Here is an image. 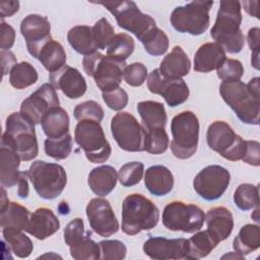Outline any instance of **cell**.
Instances as JSON below:
<instances>
[{
    "instance_id": "2e32d148",
    "label": "cell",
    "mask_w": 260,
    "mask_h": 260,
    "mask_svg": "<svg viewBox=\"0 0 260 260\" xmlns=\"http://www.w3.org/2000/svg\"><path fill=\"white\" fill-rule=\"evenodd\" d=\"M147 87L150 92L161 95L170 107H177L189 98V87L182 78H166L158 69L148 75Z\"/></svg>"
},
{
    "instance_id": "4fadbf2b",
    "label": "cell",
    "mask_w": 260,
    "mask_h": 260,
    "mask_svg": "<svg viewBox=\"0 0 260 260\" xmlns=\"http://www.w3.org/2000/svg\"><path fill=\"white\" fill-rule=\"evenodd\" d=\"M111 131L120 148L126 151H144L145 129L127 112L117 113L111 121Z\"/></svg>"
},
{
    "instance_id": "3957f363",
    "label": "cell",
    "mask_w": 260,
    "mask_h": 260,
    "mask_svg": "<svg viewBox=\"0 0 260 260\" xmlns=\"http://www.w3.org/2000/svg\"><path fill=\"white\" fill-rule=\"evenodd\" d=\"M159 210L156 205L141 194L128 195L122 204V231L134 236L156 226Z\"/></svg>"
},
{
    "instance_id": "5bb4252c",
    "label": "cell",
    "mask_w": 260,
    "mask_h": 260,
    "mask_svg": "<svg viewBox=\"0 0 260 260\" xmlns=\"http://www.w3.org/2000/svg\"><path fill=\"white\" fill-rule=\"evenodd\" d=\"M230 172L217 165H211L202 169L193 180L196 193L207 201L220 198L230 185Z\"/></svg>"
},
{
    "instance_id": "f907efd6",
    "label": "cell",
    "mask_w": 260,
    "mask_h": 260,
    "mask_svg": "<svg viewBox=\"0 0 260 260\" xmlns=\"http://www.w3.org/2000/svg\"><path fill=\"white\" fill-rule=\"evenodd\" d=\"M85 233L83 220L78 217L74 218L66 225L64 230V241L69 247L81 239Z\"/></svg>"
},
{
    "instance_id": "8fae6325",
    "label": "cell",
    "mask_w": 260,
    "mask_h": 260,
    "mask_svg": "<svg viewBox=\"0 0 260 260\" xmlns=\"http://www.w3.org/2000/svg\"><path fill=\"white\" fill-rule=\"evenodd\" d=\"M206 141L212 150L228 160H241L246 152V140L223 121H215L208 126Z\"/></svg>"
},
{
    "instance_id": "c3c4849f",
    "label": "cell",
    "mask_w": 260,
    "mask_h": 260,
    "mask_svg": "<svg viewBox=\"0 0 260 260\" xmlns=\"http://www.w3.org/2000/svg\"><path fill=\"white\" fill-rule=\"evenodd\" d=\"M147 77V68L139 62H134L128 65L124 72V78L130 86H140L144 83Z\"/></svg>"
},
{
    "instance_id": "816d5d0a",
    "label": "cell",
    "mask_w": 260,
    "mask_h": 260,
    "mask_svg": "<svg viewBox=\"0 0 260 260\" xmlns=\"http://www.w3.org/2000/svg\"><path fill=\"white\" fill-rule=\"evenodd\" d=\"M248 45L252 51L251 63L255 69H259V45H260V29L259 27H252L247 35Z\"/></svg>"
},
{
    "instance_id": "4316f807",
    "label": "cell",
    "mask_w": 260,
    "mask_h": 260,
    "mask_svg": "<svg viewBox=\"0 0 260 260\" xmlns=\"http://www.w3.org/2000/svg\"><path fill=\"white\" fill-rule=\"evenodd\" d=\"M30 212L24 206L10 202L9 200L1 204L0 222L2 229L25 231L30 218Z\"/></svg>"
},
{
    "instance_id": "ac0fdd59",
    "label": "cell",
    "mask_w": 260,
    "mask_h": 260,
    "mask_svg": "<svg viewBox=\"0 0 260 260\" xmlns=\"http://www.w3.org/2000/svg\"><path fill=\"white\" fill-rule=\"evenodd\" d=\"M51 24L46 16L28 14L20 23V32L26 42L28 53L37 58L41 48L52 40Z\"/></svg>"
},
{
    "instance_id": "cb8c5ba5",
    "label": "cell",
    "mask_w": 260,
    "mask_h": 260,
    "mask_svg": "<svg viewBox=\"0 0 260 260\" xmlns=\"http://www.w3.org/2000/svg\"><path fill=\"white\" fill-rule=\"evenodd\" d=\"M191 69V62L180 46H175L160 62L158 71L166 78H182Z\"/></svg>"
},
{
    "instance_id": "484cf974",
    "label": "cell",
    "mask_w": 260,
    "mask_h": 260,
    "mask_svg": "<svg viewBox=\"0 0 260 260\" xmlns=\"http://www.w3.org/2000/svg\"><path fill=\"white\" fill-rule=\"evenodd\" d=\"M20 157L7 145L1 144L0 149V181L2 187L11 188L18 184L21 172L18 171Z\"/></svg>"
},
{
    "instance_id": "4dcf8cb0",
    "label": "cell",
    "mask_w": 260,
    "mask_h": 260,
    "mask_svg": "<svg viewBox=\"0 0 260 260\" xmlns=\"http://www.w3.org/2000/svg\"><path fill=\"white\" fill-rule=\"evenodd\" d=\"M37 59L50 73H52L66 65L67 57L63 46L52 39L41 48Z\"/></svg>"
},
{
    "instance_id": "6da1fadb",
    "label": "cell",
    "mask_w": 260,
    "mask_h": 260,
    "mask_svg": "<svg viewBox=\"0 0 260 260\" xmlns=\"http://www.w3.org/2000/svg\"><path fill=\"white\" fill-rule=\"evenodd\" d=\"M241 22V3L239 1L222 0L219 3L210 36L228 53H240L245 44V38L240 28Z\"/></svg>"
},
{
    "instance_id": "f6af8a7d",
    "label": "cell",
    "mask_w": 260,
    "mask_h": 260,
    "mask_svg": "<svg viewBox=\"0 0 260 260\" xmlns=\"http://www.w3.org/2000/svg\"><path fill=\"white\" fill-rule=\"evenodd\" d=\"M74 118L78 121L91 120L101 122L104 118V110L100 104L94 101H86L77 105L73 111Z\"/></svg>"
},
{
    "instance_id": "5b68a950",
    "label": "cell",
    "mask_w": 260,
    "mask_h": 260,
    "mask_svg": "<svg viewBox=\"0 0 260 260\" xmlns=\"http://www.w3.org/2000/svg\"><path fill=\"white\" fill-rule=\"evenodd\" d=\"M83 70L94 79L96 86L103 91L119 87L127 67L125 61L94 52L82 60Z\"/></svg>"
},
{
    "instance_id": "7a4b0ae2",
    "label": "cell",
    "mask_w": 260,
    "mask_h": 260,
    "mask_svg": "<svg viewBox=\"0 0 260 260\" xmlns=\"http://www.w3.org/2000/svg\"><path fill=\"white\" fill-rule=\"evenodd\" d=\"M1 144L13 149L21 160L28 161L39 154V145L35 124L25 119L20 113H12L6 119L5 132Z\"/></svg>"
},
{
    "instance_id": "11a10c76",
    "label": "cell",
    "mask_w": 260,
    "mask_h": 260,
    "mask_svg": "<svg viewBox=\"0 0 260 260\" xmlns=\"http://www.w3.org/2000/svg\"><path fill=\"white\" fill-rule=\"evenodd\" d=\"M1 59H2V67H3V76L12 70V68L17 64L16 57L9 50L1 49Z\"/></svg>"
},
{
    "instance_id": "e575fe53",
    "label": "cell",
    "mask_w": 260,
    "mask_h": 260,
    "mask_svg": "<svg viewBox=\"0 0 260 260\" xmlns=\"http://www.w3.org/2000/svg\"><path fill=\"white\" fill-rule=\"evenodd\" d=\"M21 232L22 231L2 229L4 242L7 244L10 251L13 252L16 257L26 258L31 254L34 245L30 239Z\"/></svg>"
},
{
    "instance_id": "9f6ffc18",
    "label": "cell",
    "mask_w": 260,
    "mask_h": 260,
    "mask_svg": "<svg viewBox=\"0 0 260 260\" xmlns=\"http://www.w3.org/2000/svg\"><path fill=\"white\" fill-rule=\"evenodd\" d=\"M19 2L18 1H8L0 3V12L1 18L9 17L18 11Z\"/></svg>"
},
{
    "instance_id": "d4e9b609",
    "label": "cell",
    "mask_w": 260,
    "mask_h": 260,
    "mask_svg": "<svg viewBox=\"0 0 260 260\" xmlns=\"http://www.w3.org/2000/svg\"><path fill=\"white\" fill-rule=\"evenodd\" d=\"M144 184L147 190L154 196H165L174 187V177L171 171L160 165L149 167L144 176Z\"/></svg>"
},
{
    "instance_id": "db71d44e",
    "label": "cell",
    "mask_w": 260,
    "mask_h": 260,
    "mask_svg": "<svg viewBox=\"0 0 260 260\" xmlns=\"http://www.w3.org/2000/svg\"><path fill=\"white\" fill-rule=\"evenodd\" d=\"M15 41V30L5 21H1V42L0 47L3 50H9Z\"/></svg>"
},
{
    "instance_id": "ffe728a7",
    "label": "cell",
    "mask_w": 260,
    "mask_h": 260,
    "mask_svg": "<svg viewBox=\"0 0 260 260\" xmlns=\"http://www.w3.org/2000/svg\"><path fill=\"white\" fill-rule=\"evenodd\" d=\"M49 79L56 89H60L69 99H79L87 88L82 74L76 68L68 65H64L57 71L50 73Z\"/></svg>"
},
{
    "instance_id": "8d00e7d4",
    "label": "cell",
    "mask_w": 260,
    "mask_h": 260,
    "mask_svg": "<svg viewBox=\"0 0 260 260\" xmlns=\"http://www.w3.org/2000/svg\"><path fill=\"white\" fill-rule=\"evenodd\" d=\"M38 80V72L36 68L28 62L17 63L9 74L10 84L17 89H23L36 83Z\"/></svg>"
},
{
    "instance_id": "30bf717a",
    "label": "cell",
    "mask_w": 260,
    "mask_h": 260,
    "mask_svg": "<svg viewBox=\"0 0 260 260\" xmlns=\"http://www.w3.org/2000/svg\"><path fill=\"white\" fill-rule=\"evenodd\" d=\"M213 1H192L176 7L170 17L171 24L179 32L200 36L209 26V10Z\"/></svg>"
},
{
    "instance_id": "7c38bea8",
    "label": "cell",
    "mask_w": 260,
    "mask_h": 260,
    "mask_svg": "<svg viewBox=\"0 0 260 260\" xmlns=\"http://www.w3.org/2000/svg\"><path fill=\"white\" fill-rule=\"evenodd\" d=\"M205 214L199 206L182 201L169 203L162 211V223L170 231L195 233L203 226Z\"/></svg>"
},
{
    "instance_id": "d6a6232c",
    "label": "cell",
    "mask_w": 260,
    "mask_h": 260,
    "mask_svg": "<svg viewBox=\"0 0 260 260\" xmlns=\"http://www.w3.org/2000/svg\"><path fill=\"white\" fill-rule=\"evenodd\" d=\"M234 249L241 255H247L260 247V228L258 224L248 223L241 228L233 242Z\"/></svg>"
},
{
    "instance_id": "ab89813d",
    "label": "cell",
    "mask_w": 260,
    "mask_h": 260,
    "mask_svg": "<svg viewBox=\"0 0 260 260\" xmlns=\"http://www.w3.org/2000/svg\"><path fill=\"white\" fill-rule=\"evenodd\" d=\"M145 51L151 56H161L169 49V38L157 26L151 29L141 41Z\"/></svg>"
},
{
    "instance_id": "83f0119b",
    "label": "cell",
    "mask_w": 260,
    "mask_h": 260,
    "mask_svg": "<svg viewBox=\"0 0 260 260\" xmlns=\"http://www.w3.org/2000/svg\"><path fill=\"white\" fill-rule=\"evenodd\" d=\"M117 179L118 174L112 166H100L90 171L87 183L95 195L104 197L114 190Z\"/></svg>"
},
{
    "instance_id": "603a6c76",
    "label": "cell",
    "mask_w": 260,
    "mask_h": 260,
    "mask_svg": "<svg viewBox=\"0 0 260 260\" xmlns=\"http://www.w3.org/2000/svg\"><path fill=\"white\" fill-rule=\"evenodd\" d=\"M225 51L215 43H206L199 47L194 56V70L197 72H210L218 69L225 60Z\"/></svg>"
},
{
    "instance_id": "6f0895ef",
    "label": "cell",
    "mask_w": 260,
    "mask_h": 260,
    "mask_svg": "<svg viewBox=\"0 0 260 260\" xmlns=\"http://www.w3.org/2000/svg\"><path fill=\"white\" fill-rule=\"evenodd\" d=\"M27 179L28 178V174L27 172H21L20 175V179L18 181V190H17V194L20 198H26L28 196V183H27Z\"/></svg>"
},
{
    "instance_id": "9a60e30c",
    "label": "cell",
    "mask_w": 260,
    "mask_h": 260,
    "mask_svg": "<svg viewBox=\"0 0 260 260\" xmlns=\"http://www.w3.org/2000/svg\"><path fill=\"white\" fill-rule=\"evenodd\" d=\"M59 106L56 88L51 83H44L20 105V114L32 124H41L47 112Z\"/></svg>"
},
{
    "instance_id": "ee69618b",
    "label": "cell",
    "mask_w": 260,
    "mask_h": 260,
    "mask_svg": "<svg viewBox=\"0 0 260 260\" xmlns=\"http://www.w3.org/2000/svg\"><path fill=\"white\" fill-rule=\"evenodd\" d=\"M92 35L98 49L106 50L115 37L114 27L105 17L101 18L92 26Z\"/></svg>"
},
{
    "instance_id": "680465c9",
    "label": "cell",
    "mask_w": 260,
    "mask_h": 260,
    "mask_svg": "<svg viewBox=\"0 0 260 260\" xmlns=\"http://www.w3.org/2000/svg\"><path fill=\"white\" fill-rule=\"evenodd\" d=\"M225 258H229V259H244V256L236 251V252H232V253L225 254V255H223L221 257V259H225Z\"/></svg>"
},
{
    "instance_id": "277c9868",
    "label": "cell",
    "mask_w": 260,
    "mask_h": 260,
    "mask_svg": "<svg viewBox=\"0 0 260 260\" xmlns=\"http://www.w3.org/2000/svg\"><path fill=\"white\" fill-rule=\"evenodd\" d=\"M219 92L228 106L245 124L258 125L260 98L254 94L241 80L222 81Z\"/></svg>"
},
{
    "instance_id": "f546056e",
    "label": "cell",
    "mask_w": 260,
    "mask_h": 260,
    "mask_svg": "<svg viewBox=\"0 0 260 260\" xmlns=\"http://www.w3.org/2000/svg\"><path fill=\"white\" fill-rule=\"evenodd\" d=\"M137 112L142 120L145 130L165 128L167 113L161 103L154 101H143L137 104Z\"/></svg>"
},
{
    "instance_id": "f35d334b",
    "label": "cell",
    "mask_w": 260,
    "mask_h": 260,
    "mask_svg": "<svg viewBox=\"0 0 260 260\" xmlns=\"http://www.w3.org/2000/svg\"><path fill=\"white\" fill-rule=\"evenodd\" d=\"M134 40L127 34L115 35L114 39L107 48V55L125 61L134 51Z\"/></svg>"
},
{
    "instance_id": "60d3db41",
    "label": "cell",
    "mask_w": 260,
    "mask_h": 260,
    "mask_svg": "<svg viewBox=\"0 0 260 260\" xmlns=\"http://www.w3.org/2000/svg\"><path fill=\"white\" fill-rule=\"evenodd\" d=\"M45 152L57 160L66 158L72 150V137L69 133L60 138H47L44 142Z\"/></svg>"
},
{
    "instance_id": "ba28073f",
    "label": "cell",
    "mask_w": 260,
    "mask_h": 260,
    "mask_svg": "<svg viewBox=\"0 0 260 260\" xmlns=\"http://www.w3.org/2000/svg\"><path fill=\"white\" fill-rule=\"evenodd\" d=\"M27 174L38 195L46 200L57 198L67 184L66 172L58 164L36 160L30 165Z\"/></svg>"
},
{
    "instance_id": "8992f818",
    "label": "cell",
    "mask_w": 260,
    "mask_h": 260,
    "mask_svg": "<svg viewBox=\"0 0 260 260\" xmlns=\"http://www.w3.org/2000/svg\"><path fill=\"white\" fill-rule=\"evenodd\" d=\"M108 9L116 18L118 25L132 34L141 41L151 29L156 27L154 19L140 11L134 1H99L95 2Z\"/></svg>"
},
{
    "instance_id": "74e56055",
    "label": "cell",
    "mask_w": 260,
    "mask_h": 260,
    "mask_svg": "<svg viewBox=\"0 0 260 260\" xmlns=\"http://www.w3.org/2000/svg\"><path fill=\"white\" fill-rule=\"evenodd\" d=\"M234 201L235 204L243 211H247L259 206L258 186L248 183L239 185L234 193Z\"/></svg>"
},
{
    "instance_id": "7bdbcfd3",
    "label": "cell",
    "mask_w": 260,
    "mask_h": 260,
    "mask_svg": "<svg viewBox=\"0 0 260 260\" xmlns=\"http://www.w3.org/2000/svg\"><path fill=\"white\" fill-rule=\"evenodd\" d=\"M144 166L140 161H131L123 165L118 172V180L124 187H132L140 182Z\"/></svg>"
},
{
    "instance_id": "7402d4cb",
    "label": "cell",
    "mask_w": 260,
    "mask_h": 260,
    "mask_svg": "<svg viewBox=\"0 0 260 260\" xmlns=\"http://www.w3.org/2000/svg\"><path fill=\"white\" fill-rule=\"evenodd\" d=\"M205 220L207 232L217 244L231 236L234 228V218L228 208L217 206L209 209L205 214Z\"/></svg>"
},
{
    "instance_id": "681fc988",
    "label": "cell",
    "mask_w": 260,
    "mask_h": 260,
    "mask_svg": "<svg viewBox=\"0 0 260 260\" xmlns=\"http://www.w3.org/2000/svg\"><path fill=\"white\" fill-rule=\"evenodd\" d=\"M102 95L106 105L114 111H120L128 104V93L120 86L109 91H103Z\"/></svg>"
},
{
    "instance_id": "44dd1931",
    "label": "cell",
    "mask_w": 260,
    "mask_h": 260,
    "mask_svg": "<svg viewBox=\"0 0 260 260\" xmlns=\"http://www.w3.org/2000/svg\"><path fill=\"white\" fill-rule=\"evenodd\" d=\"M60 228L58 217L50 208L41 207L31 214L25 232L38 240H45L54 235Z\"/></svg>"
},
{
    "instance_id": "d590c367",
    "label": "cell",
    "mask_w": 260,
    "mask_h": 260,
    "mask_svg": "<svg viewBox=\"0 0 260 260\" xmlns=\"http://www.w3.org/2000/svg\"><path fill=\"white\" fill-rule=\"evenodd\" d=\"M91 233L88 231L84 236L69 246L70 255L76 260H96L101 258V248L91 238Z\"/></svg>"
},
{
    "instance_id": "836d02e7",
    "label": "cell",
    "mask_w": 260,
    "mask_h": 260,
    "mask_svg": "<svg viewBox=\"0 0 260 260\" xmlns=\"http://www.w3.org/2000/svg\"><path fill=\"white\" fill-rule=\"evenodd\" d=\"M217 243L206 231H200L187 240L186 259H200L206 257L215 247Z\"/></svg>"
},
{
    "instance_id": "52a82bcc",
    "label": "cell",
    "mask_w": 260,
    "mask_h": 260,
    "mask_svg": "<svg viewBox=\"0 0 260 260\" xmlns=\"http://www.w3.org/2000/svg\"><path fill=\"white\" fill-rule=\"evenodd\" d=\"M171 150L180 159L191 157L197 150L199 139V121L190 111L176 115L171 122Z\"/></svg>"
},
{
    "instance_id": "f5cc1de1",
    "label": "cell",
    "mask_w": 260,
    "mask_h": 260,
    "mask_svg": "<svg viewBox=\"0 0 260 260\" xmlns=\"http://www.w3.org/2000/svg\"><path fill=\"white\" fill-rule=\"evenodd\" d=\"M246 152L242 160L251 166L260 165V144L255 140H246Z\"/></svg>"
},
{
    "instance_id": "9c48e42d",
    "label": "cell",
    "mask_w": 260,
    "mask_h": 260,
    "mask_svg": "<svg viewBox=\"0 0 260 260\" xmlns=\"http://www.w3.org/2000/svg\"><path fill=\"white\" fill-rule=\"evenodd\" d=\"M74 140L84 150L86 158L91 162H105L111 155V145L99 122L79 121L75 126Z\"/></svg>"
},
{
    "instance_id": "1f68e13d",
    "label": "cell",
    "mask_w": 260,
    "mask_h": 260,
    "mask_svg": "<svg viewBox=\"0 0 260 260\" xmlns=\"http://www.w3.org/2000/svg\"><path fill=\"white\" fill-rule=\"evenodd\" d=\"M67 41L69 45L79 54L84 56L96 52L92 27L87 25H75L69 29L67 34Z\"/></svg>"
},
{
    "instance_id": "7dc6e473",
    "label": "cell",
    "mask_w": 260,
    "mask_h": 260,
    "mask_svg": "<svg viewBox=\"0 0 260 260\" xmlns=\"http://www.w3.org/2000/svg\"><path fill=\"white\" fill-rule=\"evenodd\" d=\"M101 258L102 259H114L122 260L126 257L127 248L123 242L119 240H106L100 242Z\"/></svg>"
},
{
    "instance_id": "f1b7e54d",
    "label": "cell",
    "mask_w": 260,
    "mask_h": 260,
    "mask_svg": "<svg viewBox=\"0 0 260 260\" xmlns=\"http://www.w3.org/2000/svg\"><path fill=\"white\" fill-rule=\"evenodd\" d=\"M41 125L48 138H60L69 133V116L60 106L54 107L44 116Z\"/></svg>"
},
{
    "instance_id": "d6986e66",
    "label": "cell",
    "mask_w": 260,
    "mask_h": 260,
    "mask_svg": "<svg viewBox=\"0 0 260 260\" xmlns=\"http://www.w3.org/2000/svg\"><path fill=\"white\" fill-rule=\"evenodd\" d=\"M143 252L154 260L183 259L186 257L187 240L151 237L143 244Z\"/></svg>"
},
{
    "instance_id": "b9f144b4",
    "label": "cell",
    "mask_w": 260,
    "mask_h": 260,
    "mask_svg": "<svg viewBox=\"0 0 260 260\" xmlns=\"http://www.w3.org/2000/svg\"><path fill=\"white\" fill-rule=\"evenodd\" d=\"M169 143V136L165 128L145 130L144 151L152 154H160L166 152Z\"/></svg>"
},
{
    "instance_id": "bcb514c9",
    "label": "cell",
    "mask_w": 260,
    "mask_h": 260,
    "mask_svg": "<svg viewBox=\"0 0 260 260\" xmlns=\"http://www.w3.org/2000/svg\"><path fill=\"white\" fill-rule=\"evenodd\" d=\"M216 74L222 81H234L240 80L244 74V67L239 60L225 59L218 69Z\"/></svg>"
},
{
    "instance_id": "e0dca14e",
    "label": "cell",
    "mask_w": 260,
    "mask_h": 260,
    "mask_svg": "<svg viewBox=\"0 0 260 260\" xmlns=\"http://www.w3.org/2000/svg\"><path fill=\"white\" fill-rule=\"evenodd\" d=\"M86 216L92 231L101 237H110L119 230V222L110 202L103 198H92L86 205Z\"/></svg>"
}]
</instances>
